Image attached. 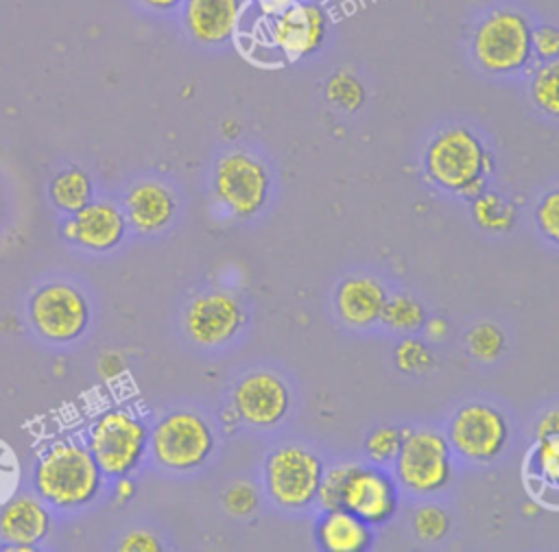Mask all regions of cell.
<instances>
[{
	"label": "cell",
	"mask_w": 559,
	"mask_h": 552,
	"mask_svg": "<svg viewBox=\"0 0 559 552\" xmlns=\"http://www.w3.org/2000/svg\"><path fill=\"white\" fill-rule=\"evenodd\" d=\"M100 473L90 447L74 439H61L39 454L33 484L46 504L57 508H79L92 502L98 493Z\"/></svg>",
	"instance_id": "1"
},
{
	"label": "cell",
	"mask_w": 559,
	"mask_h": 552,
	"mask_svg": "<svg viewBox=\"0 0 559 552\" xmlns=\"http://www.w3.org/2000/svg\"><path fill=\"white\" fill-rule=\"evenodd\" d=\"M424 164L437 185L476 199L493 168V157L472 129L454 124L430 140Z\"/></svg>",
	"instance_id": "2"
},
{
	"label": "cell",
	"mask_w": 559,
	"mask_h": 552,
	"mask_svg": "<svg viewBox=\"0 0 559 552\" xmlns=\"http://www.w3.org/2000/svg\"><path fill=\"white\" fill-rule=\"evenodd\" d=\"M533 24L518 7H496L472 33V57L483 72L515 74L533 59Z\"/></svg>",
	"instance_id": "3"
},
{
	"label": "cell",
	"mask_w": 559,
	"mask_h": 552,
	"mask_svg": "<svg viewBox=\"0 0 559 552\" xmlns=\"http://www.w3.org/2000/svg\"><path fill=\"white\" fill-rule=\"evenodd\" d=\"M148 430L144 421L124 408L103 412L90 428V452L100 471L120 478L127 476L144 456Z\"/></svg>",
	"instance_id": "4"
},
{
	"label": "cell",
	"mask_w": 559,
	"mask_h": 552,
	"mask_svg": "<svg viewBox=\"0 0 559 552\" xmlns=\"http://www.w3.org/2000/svg\"><path fill=\"white\" fill-rule=\"evenodd\" d=\"M148 443L162 467L188 471L207 460L214 449V434L201 415L177 410L157 421Z\"/></svg>",
	"instance_id": "5"
},
{
	"label": "cell",
	"mask_w": 559,
	"mask_h": 552,
	"mask_svg": "<svg viewBox=\"0 0 559 552\" xmlns=\"http://www.w3.org/2000/svg\"><path fill=\"white\" fill-rule=\"evenodd\" d=\"M395 478L411 493H437L450 482V447L435 430L406 432L395 456Z\"/></svg>",
	"instance_id": "6"
},
{
	"label": "cell",
	"mask_w": 559,
	"mask_h": 552,
	"mask_svg": "<svg viewBox=\"0 0 559 552\" xmlns=\"http://www.w3.org/2000/svg\"><path fill=\"white\" fill-rule=\"evenodd\" d=\"M323 476L321 460L306 447L286 445L266 460V489L277 506L297 511L317 500Z\"/></svg>",
	"instance_id": "7"
},
{
	"label": "cell",
	"mask_w": 559,
	"mask_h": 552,
	"mask_svg": "<svg viewBox=\"0 0 559 552\" xmlns=\"http://www.w3.org/2000/svg\"><path fill=\"white\" fill-rule=\"evenodd\" d=\"M269 37L290 61L312 57L328 39L330 17L317 0H299L266 15Z\"/></svg>",
	"instance_id": "8"
},
{
	"label": "cell",
	"mask_w": 559,
	"mask_h": 552,
	"mask_svg": "<svg viewBox=\"0 0 559 552\" xmlns=\"http://www.w3.org/2000/svg\"><path fill=\"white\" fill-rule=\"evenodd\" d=\"M214 190L231 214L251 216L260 212L269 194L266 168L245 151L227 153L216 164Z\"/></svg>",
	"instance_id": "9"
},
{
	"label": "cell",
	"mask_w": 559,
	"mask_h": 552,
	"mask_svg": "<svg viewBox=\"0 0 559 552\" xmlns=\"http://www.w3.org/2000/svg\"><path fill=\"white\" fill-rule=\"evenodd\" d=\"M31 319L44 338L66 343L83 334L90 321V308L74 286L52 281L33 295Z\"/></svg>",
	"instance_id": "10"
},
{
	"label": "cell",
	"mask_w": 559,
	"mask_h": 552,
	"mask_svg": "<svg viewBox=\"0 0 559 552\" xmlns=\"http://www.w3.org/2000/svg\"><path fill=\"white\" fill-rule=\"evenodd\" d=\"M507 436L509 430L504 417L493 406L480 401L463 406L448 430V439L456 454L474 463L496 458L502 452Z\"/></svg>",
	"instance_id": "11"
},
{
	"label": "cell",
	"mask_w": 559,
	"mask_h": 552,
	"mask_svg": "<svg viewBox=\"0 0 559 552\" xmlns=\"http://www.w3.org/2000/svg\"><path fill=\"white\" fill-rule=\"evenodd\" d=\"M288 388L269 371L245 375L234 388V410L249 425H275L288 412Z\"/></svg>",
	"instance_id": "12"
},
{
	"label": "cell",
	"mask_w": 559,
	"mask_h": 552,
	"mask_svg": "<svg viewBox=\"0 0 559 552\" xmlns=\"http://www.w3.org/2000/svg\"><path fill=\"white\" fill-rule=\"evenodd\" d=\"M240 303L225 292H207L197 297L186 312V332L203 347L227 343L242 325Z\"/></svg>",
	"instance_id": "13"
},
{
	"label": "cell",
	"mask_w": 559,
	"mask_h": 552,
	"mask_svg": "<svg viewBox=\"0 0 559 552\" xmlns=\"http://www.w3.org/2000/svg\"><path fill=\"white\" fill-rule=\"evenodd\" d=\"M397 506L395 482L376 467H354L343 491V508L352 511L369 526L389 521Z\"/></svg>",
	"instance_id": "14"
},
{
	"label": "cell",
	"mask_w": 559,
	"mask_h": 552,
	"mask_svg": "<svg viewBox=\"0 0 559 552\" xmlns=\"http://www.w3.org/2000/svg\"><path fill=\"white\" fill-rule=\"evenodd\" d=\"M245 9L247 0H183L181 20L197 44L221 46L236 35Z\"/></svg>",
	"instance_id": "15"
},
{
	"label": "cell",
	"mask_w": 559,
	"mask_h": 552,
	"mask_svg": "<svg viewBox=\"0 0 559 552\" xmlns=\"http://www.w3.org/2000/svg\"><path fill=\"white\" fill-rule=\"evenodd\" d=\"M66 236L92 251L114 249L124 236V216L111 203H90L63 225Z\"/></svg>",
	"instance_id": "16"
},
{
	"label": "cell",
	"mask_w": 559,
	"mask_h": 552,
	"mask_svg": "<svg viewBox=\"0 0 559 552\" xmlns=\"http://www.w3.org/2000/svg\"><path fill=\"white\" fill-rule=\"evenodd\" d=\"M50 530V513L41 497L15 495L0 511V537L15 548H31L39 543Z\"/></svg>",
	"instance_id": "17"
},
{
	"label": "cell",
	"mask_w": 559,
	"mask_h": 552,
	"mask_svg": "<svg viewBox=\"0 0 559 552\" xmlns=\"http://www.w3.org/2000/svg\"><path fill=\"white\" fill-rule=\"evenodd\" d=\"M386 295L376 279L349 277L336 290V310L352 327H367L380 321Z\"/></svg>",
	"instance_id": "18"
},
{
	"label": "cell",
	"mask_w": 559,
	"mask_h": 552,
	"mask_svg": "<svg viewBox=\"0 0 559 552\" xmlns=\"http://www.w3.org/2000/svg\"><path fill=\"white\" fill-rule=\"evenodd\" d=\"M124 209L138 231L151 233L168 225L175 214V199L162 183L142 181L129 190Z\"/></svg>",
	"instance_id": "19"
},
{
	"label": "cell",
	"mask_w": 559,
	"mask_h": 552,
	"mask_svg": "<svg viewBox=\"0 0 559 552\" xmlns=\"http://www.w3.org/2000/svg\"><path fill=\"white\" fill-rule=\"evenodd\" d=\"M371 528L347 508L325 511L317 524V539L330 552H360L371 543Z\"/></svg>",
	"instance_id": "20"
},
{
	"label": "cell",
	"mask_w": 559,
	"mask_h": 552,
	"mask_svg": "<svg viewBox=\"0 0 559 552\" xmlns=\"http://www.w3.org/2000/svg\"><path fill=\"white\" fill-rule=\"evenodd\" d=\"M50 194L55 205L61 212L68 214H76L81 212L85 205H90L92 199V183L90 177L79 170V168H68L63 172H59L52 183H50Z\"/></svg>",
	"instance_id": "21"
},
{
	"label": "cell",
	"mask_w": 559,
	"mask_h": 552,
	"mask_svg": "<svg viewBox=\"0 0 559 552\" xmlns=\"http://www.w3.org/2000/svg\"><path fill=\"white\" fill-rule=\"evenodd\" d=\"M476 225L487 231H509L515 223V207L500 194H478L472 205Z\"/></svg>",
	"instance_id": "22"
},
{
	"label": "cell",
	"mask_w": 559,
	"mask_h": 552,
	"mask_svg": "<svg viewBox=\"0 0 559 552\" xmlns=\"http://www.w3.org/2000/svg\"><path fill=\"white\" fill-rule=\"evenodd\" d=\"M531 98L539 111L559 118V59L546 61L533 74Z\"/></svg>",
	"instance_id": "23"
},
{
	"label": "cell",
	"mask_w": 559,
	"mask_h": 552,
	"mask_svg": "<svg viewBox=\"0 0 559 552\" xmlns=\"http://www.w3.org/2000/svg\"><path fill=\"white\" fill-rule=\"evenodd\" d=\"M325 96L334 107L352 113L365 103V85L356 74L347 70H336L325 83Z\"/></svg>",
	"instance_id": "24"
},
{
	"label": "cell",
	"mask_w": 559,
	"mask_h": 552,
	"mask_svg": "<svg viewBox=\"0 0 559 552\" xmlns=\"http://www.w3.org/2000/svg\"><path fill=\"white\" fill-rule=\"evenodd\" d=\"M424 308L419 301H415L413 297H404V295H395L391 299L384 301L382 305V314L380 321L393 329L400 332H411L417 329L424 323Z\"/></svg>",
	"instance_id": "25"
},
{
	"label": "cell",
	"mask_w": 559,
	"mask_h": 552,
	"mask_svg": "<svg viewBox=\"0 0 559 552\" xmlns=\"http://www.w3.org/2000/svg\"><path fill=\"white\" fill-rule=\"evenodd\" d=\"M467 349L478 360H496L504 349L502 329L491 323H480L467 334Z\"/></svg>",
	"instance_id": "26"
},
{
	"label": "cell",
	"mask_w": 559,
	"mask_h": 552,
	"mask_svg": "<svg viewBox=\"0 0 559 552\" xmlns=\"http://www.w3.org/2000/svg\"><path fill=\"white\" fill-rule=\"evenodd\" d=\"M356 465H336L330 471L321 476L319 491H317V502L323 511L332 508H343V491L347 484V478L352 476Z\"/></svg>",
	"instance_id": "27"
},
{
	"label": "cell",
	"mask_w": 559,
	"mask_h": 552,
	"mask_svg": "<svg viewBox=\"0 0 559 552\" xmlns=\"http://www.w3.org/2000/svg\"><path fill=\"white\" fill-rule=\"evenodd\" d=\"M404 434L406 430H400L395 425H382L378 430H373L367 439V456L373 460V463H391L395 460L400 447H402V441H404Z\"/></svg>",
	"instance_id": "28"
},
{
	"label": "cell",
	"mask_w": 559,
	"mask_h": 552,
	"mask_svg": "<svg viewBox=\"0 0 559 552\" xmlns=\"http://www.w3.org/2000/svg\"><path fill=\"white\" fill-rule=\"evenodd\" d=\"M531 467L542 480L559 487V436L537 439L531 454Z\"/></svg>",
	"instance_id": "29"
},
{
	"label": "cell",
	"mask_w": 559,
	"mask_h": 552,
	"mask_svg": "<svg viewBox=\"0 0 559 552\" xmlns=\"http://www.w3.org/2000/svg\"><path fill=\"white\" fill-rule=\"evenodd\" d=\"M413 528L421 541L435 543L445 537V532L450 528V519L439 506L426 504V506L417 508V513L413 515Z\"/></svg>",
	"instance_id": "30"
},
{
	"label": "cell",
	"mask_w": 559,
	"mask_h": 552,
	"mask_svg": "<svg viewBox=\"0 0 559 552\" xmlns=\"http://www.w3.org/2000/svg\"><path fill=\"white\" fill-rule=\"evenodd\" d=\"M395 364L404 373H424L432 367V353L421 340L404 338L395 349Z\"/></svg>",
	"instance_id": "31"
},
{
	"label": "cell",
	"mask_w": 559,
	"mask_h": 552,
	"mask_svg": "<svg viewBox=\"0 0 559 552\" xmlns=\"http://www.w3.org/2000/svg\"><path fill=\"white\" fill-rule=\"evenodd\" d=\"M223 504H225V508H227L231 515L245 517V515L253 513L255 506H258L255 489H253L249 482L238 480V482H234V484L227 487V491H225V495H223Z\"/></svg>",
	"instance_id": "32"
},
{
	"label": "cell",
	"mask_w": 559,
	"mask_h": 552,
	"mask_svg": "<svg viewBox=\"0 0 559 552\" xmlns=\"http://www.w3.org/2000/svg\"><path fill=\"white\" fill-rule=\"evenodd\" d=\"M535 220H537L539 231L548 240L559 244V190H552L542 199V203L537 205V212H535Z\"/></svg>",
	"instance_id": "33"
},
{
	"label": "cell",
	"mask_w": 559,
	"mask_h": 552,
	"mask_svg": "<svg viewBox=\"0 0 559 552\" xmlns=\"http://www.w3.org/2000/svg\"><path fill=\"white\" fill-rule=\"evenodd\" d=\"M531 46H533V57L544 63L559 59V26L555 24L533 26Z\"/></svg>",
	"instance_id": "34"
},
{
	"label": "cell",
	"mask_w": 559,
	"mask_h": 552,
	"mask_svg": "<svg viewBox=\"0 0 559 552\" xmlns=\"http://www.w3.org/2000/svg\"><path fill=\"white\" fill-rule=\"evenodd\" d=\"M118 548L127 550V552H155V550H159V541L151 532L135 530V532H129L127 537H122Z\"/></svg>",
	"instance_id": "35"
},
{
	"label": "cell",
	"mask_w": 559,
	"mask_h": 552,
	"mask_svg": "<svg viewBox=\"0 0 559 552\" xmlns=\"http://www.w3.org/2000/svg\"><path fill=\"white\" fill-rule=\"evenodd\" d=\"M535 436L544 439V436H559V408L548 410L535 425Z\"/></svg>",
	"instance_id": "36"
},
{
	"label": "cell",
	"mask_w": 559,
	"mask_h": 552,
	"mask_svg": "<svg viewBox=\"0 0 559 552\" xmlns=\"http://www.w3.org/2000/svg\"><path fill=\"white\" fill-rule=\"evenodd\" d=\"M448 332H450V325H448L445 319H441V316H430V319L426 321V334H428V338H432V340H443V338L448 336Z\"/></svg>",
	"instance_id": "37"
},
{
	"label": "cell",
	"mask_w": 559,
	"mask_h": 552,
	"mask_svg": "<svg viewBox=\"0 0 559 552\" xmlns=\"http://www.w3.org/2000/svg\"><path fill=\"white\" fill-rule=\"evenodd\" d=\"M144 9H151L155 13H170V11H177L181 9L183 0H138Z\"/></svg>",
	"instance_id": "38"
},
{
	"label": "cell",
	"mask_w": 559,
	"mask_h": 552,
	"mask_svg": "<svg viewBox=\"0 0 559 552\" xmlns=\"http://www.w3.org/2000/svg\"><path fill=\"white\" fill-rule=\"evenodd\" d=\"M122 367H124V362H122V360H120V356H116V353L105 356V358L100 360V364H98V369H100V373H103L105 377H114V375H118V373L122 371Z\"/></svg>",
	"instance_id": "39"
},
{
	"label": "cell",
	"mask_w": 559,
	"mask_h": 552,
	"mask_svg": "<svg viewBox=\"0 0 559 552\" xmlns=\"http://www.w3.org/2000/svg\"><path fill=\"white\" fill-rule=\"evenodd\" d=\"M116 495H118V502H127L129 497L135 495V484L127 476H120L118 487H116Z\"/></svg>",
	"instance_id": "40"
},
{
	"label": "cell",
	"mask_w": 559,
	"mask_h": 552,
	"mask_svg": "<svg viewBox=\"0 0 559 552\" xmlns=\"http://www.w3.org/2000/svg\"><path fill=\"white\" fill-rule=\"evenodd\" d=\"M293 2H299V0H260V4L264 7L266 15H269V13H275V11H280V9H284V7H288V4H293Z\"/></svg>",
	"instance_id": "41"
}]
</instances>
